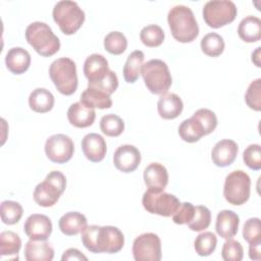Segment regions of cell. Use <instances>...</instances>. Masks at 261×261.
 I'll use <instances>...</instances> for the list:
<instances>
[{"label":"cell","instance_id":"1","mask_svg":"<svg viewBox=\"0 0 261 261\" xmlns=\"http://www.w3.org/2000/svg\"><path fill=\"white\" fill-rule=\"evenodd\" d=\"M82 242L85 248L92 253L114 254L124 245L121 230L115 226L87 225L82 231Z\"/></svg>","mask_w":261,"mask_h":261},{"label":"cell","instance_id":"2","mask_svg":"<svg viewBox=\"0 0 261 261\" xmlns=\"http://www.w3.org/2000/svg\"><path fill=\"white\" fill-rule=\"evenodd\" d=\"M172 37L180 43H190L199 35V25L192 9L185 5L173 6L167 14Z\"/></svg>","mask_w":261,"mask_h":261},{"label":"cell","instance_id":"3","mask_svg":"<svg viewBox=\"0 0 261 261\" xmlns=\"http://www.w3.org/2000/svg\"><path fill=\"white\" fill-rule=\"evenodd\" d=\"M24 36L27 42L41 56H52L60 49V41L58 37L46 22H32L27 27Z\"/></svg>","mask_w":261,"mask_h":261},{"label":"cell","instance_id":"4","mask_svg":"<svg viewBox=\"0 0 261 261\" xmlns=\"http://www.w3.org/2000/svg\"><path fill=\"white\" fill-rule=\"evenodd\" d=\"M49 75L60 94L70 96L76 91V65L70 58L61 57L54 60L49 67Z\"/></svg>","mask_w":261,"mask_h":261},{"label":"cell","instance_id":"5","mask_svg":"<svg viewBox=\"0 0 261 261\" xmlns=\"http://www.w3.org/2000/svg\"><path fill=\"white\" fill-rule=\"evenodd\" d=\"M141 74L148 90L155 95H163L167 93L172 77L167 64L160 59H151L143 63Z\"/></svg>","mask_w":261,"mask_h":261},{"label":"cell","instance_id":"6","mask_svg":"<svg viewBox=\"0 0 261 261\" xmlns=\"http://www.w3.org/2000/svg\"><path fill=\"white\" fill-rule=\"evenodd\" d=\"M54 21L64 35L74 34L85 21V12L74 1L62 0L57 2L52 10Z\"/></svg>","mask_w":261,"mask_h":261},{"label":"cell","instance_id":"7","mask_svg":"<svg viewBox=\"0 0 261 261\" xmlns=\"http://www.w3.org/2000/svg\"><path fill=\"white\" fill-rule=\"evenodd\" d=\"M66 187L65 175L58 170L47 174L45 179L38 184L34 191L35 202L42 207H51L57 203Z\"/></svg>","mask_w":261,"mask_h":261},{"label":"cell","instance_id":"8","mask_svg":"<svg viewBox=\"0 0 261 261\" xmlns=\"http://www.w3.org/2000/svg\"><path fill=\"white\" fill-rule=\"evenodd\" d=\"M251 179L243 170H234L227 174L223 186V196L225 200L236 206L245 204L250 198Z\"/></svg>","mask_w":261,"mask_h":261},{"label":"cell","instance_id":"9","mask_svg":"<svg viewBox=\"0 0 261 261\" xmlns=\"http://www.w3.org/2000/svg\"><path fill=\"white\" fill-rule=\"evenodd\" d=\"M203 18L213 29H218L232 22L237 16L236 4L229 0H212L203 7Z\"/></svg>","mask_w":261,"mask_h":261},{"label":"cell","instance_id":"10","mask_svg":"<svg viewBox=\"0 0 261 261\" xmlns=\"http://www.w3.org/2000/svg\"><path fill=\"white\" fill-rule=\"evenodd\" d=\"M142 204L145 210L151 214L169 217L179 207L180 202L174 195L165 193L164 191L155 192L147 190L143 195Z\"/></svg>","mask_w":261,"mask_h":261},{"label":"cell","instance_id":"11","mask_svg":"<svg viewBox=\"0 0 261 261\" xmlns=\"http://www.w3.org/2000/svg\"><path fill=\"white\" fill-rule=\"evenodd\" d=\"M132 252L136 261H159L162 256L161 241L156 233H142L135 239Z\"/></svg>","mask_w":261,"mask_h":261},{"label":"cell","instance_id":"12","mask_svg":"<svg viewBox=\"0 0 261 261\" xmlns=\"http://www.w3.org/2000/svg\"><path fill=\"white\" fill-rule=\"evenodd\" d=\"M74 152L72 140L64 134L50 136L45 143V153L48 159L54 163L63 164L68 162Z\"/></svg>","mask_w":261,"mask_h":261},{"label":"cell","instance_id":"13","mask_svg":"<svg viewBox=\"0 0 261 261\" xmlns=\"http://www.w3.org/2000/svg\"><path fill=\"white\" fill-rule=\"evenodd\" d=\"M114 166L125 173L135 171L141 163V153L133 145L118 147L113 155Z\"/></svg>","mask_w":261,"mask_h":261},{"label":"cell","instance_id":"14","mask_svg":"<svg viewBox=\"0 0 261 261\" xmlns=\"http://www.w3.org/2000/svg\"><path fill=\"white\" fill-rule=\"evenodd\" d=\"M23 229L30 240L46 241L52 232V222L47 215L32 214L27 218Z\"/></svg>","mask_w":261,"mask_h":261},{"label":"cell","instance_id":"15","mask_svg":"<svg viewBox=\"0 0 261 261\" xmlns=\"http://www.w3.org/2000/svg\"><path fill=\"white\" fill-rule=\"evenodd\" d=\"M238 152V144L232 140L224 139L214 145L211 151V159L216 166L225 167L236 160Z\"/></svg>","mask_w":261,"mask_h":261},{"label":"cell","instance_id":"16","mask_svg":"<svg viewBox=\"0 0 261 261\" xmlns=\"http://www.w3.org/2000/svg\"><path fill=\"white\" fill-rule=\"evenodd\" d=\"M82 150L88 160L92 162H100L106 155L107 146L101 135L91 133L86 135L82 140Z\"/></svg>","mask_w":261,"mask_h":261},{"label":"cell","instance_id":"17","mask_svg":"<svg viewBox=\"0 0 261 261\" xmlns=\"http://www.w3.org/2000/svg\"><path fill=\"white\" fill-rule=\"evenodd\" d=\"M107 59L98 53L91 54L84 63V74L88 79V83H96L103 80L109 72Z\"/></svg>","mask_w":261,"mask_h":261},{"label":"cell","instance_id":"18","mask_svg":"<svg viewBox=\"0 0 261 261\" xmlns=\"http://www.w3.org/2000/svg\"><path fill=\"white\" fill-rule=\"evenodd\" d=\"M144 181L148 190L161 192L168 184V172L165 166L154 162L149 164L144 170Z\"/></svg>","mask_w":261,"mask_h":261},{"label":"cell","instance_id":"19","mask_svg":"<svg viewBox=\"0 0 261 261\" xmlns=\"http://www.w3.org/2000/svg\"><path fill=\"white\" fill-rule=\"evenodd\" d=\"M95 118V109L87 107L82 102H75L71 104L67 110V119L69 123L75 127H88L93 124Z\"/></svg>","mask_w":261,"mask_h":261},{"label":"cell","instance_id":"20","mask_svg":"<svg viewBox=\"0 0 261 261\" xmlns=\"http://www.w3.org/2000/svg\"><path fill=\"white\" fill-rule=\"evenodd\" d=\"M239 224L240 218L237 213L231 210H222L217 214L215 229L219 237L228 240L237 234Z\"/></svg>","mask_w":261,"mask_h":261},{"label":"cell","instance_id":"21","mask_svg":"<svg viewBox=\"0 0 261 261\" xmlns=\"http://www.w3.org/2000/svg\"><path fill=\"white\" fill-rule=\"evenodd\" d=\"M184 103L179 96L174 93H165L157 102V110L163 119H174L181 113Z\"/></svg>","mask_w":261,"mask_h":261},{"label":"cell","instance_id":"22","mask_svg":"<svg viewBox=\"0 0 261 261\" xmlns=\"http://www.w3.org/2000/svg\"><path fill=\"white\" fill-rule=\"evenodd\" d=\"M5 64L12 73L21 74L25 72L31 65V55L21 47H13L6 53Z\"/></svg>","mask_w":261,"mask_h":261},{"label":"cell","instance_id":"23","mask_svg":"<svg viewBox=\"0 0 261 261\" xmlns=\"http://www.w3.org/2000/svg\"><path fill=\"white\" fill-rule=\"evenodd\" d=\"M54 257V249L46 241L30 240L24 247L27 261H51Z\"/></svg>","mask_w":261,"mask_h":261},{"label":"cell","instance_id":"24","mask_svg":"<svg viewBox=\"0 0 261 261\" xmlns=\"http://www.w3.org/2000/svg\"><path fill=\"white\" fill-rule=\"evenodd\" d=\"M87 225L88 222L86 216L76 211L65 213L58 221L59 229L65 236H75L82 232Z\"/></svg>","mask_w":261,"mask_h":261},{"label":"cell","instance_id":"25","mask_svg":"<svg viewBox=\"0 0 261 261\" xmlns=\"http://www.w3.org/2000/svg\"><path fill=\"white\" fill-rule=\"evenodd\" d=\"M239 37L246 43H255L261 38V20L254 15L243 18L238 27Z\"/></svg>","mask_w":261,"mask_h":261},{"label":"cell","instance_id":"26","mask_svg":"<svg viewBox=\"0 0 261 261\" xmlns=\"http://www.w3.org/2000/svg\"><path fill=\"white\" fill-rule=\"evenodd\" d=\"M80 102H82L89 108L107 109L112 106V100L110 98V95L93 87H88L82 93Z\"/></svg>","mask_w":261,"mask_h":261},{"label":"cell","instance_id":"27","mask_svg":"<svg viewBox=\"0 0 261 261\" xmlns=\"http://www.w3.org/2000/svg\"><path fill=\"white\" fill-rule=\"evenodd\" d=\"M29 105L35 112H49L54 106V96L45 88H37L30 94Z\"/></svg>","mask_w":261,"mask_h":261},{"label":"cell","instance_id":"28","mask_svg":"<svg viewBox=\"0 0 261 261\" xmlns=\"http://www.w3.org/2000/svg\"><path fill=\"white\" fill-rule=\"evenodd\" d=\"M144 58V53L141 50H135L127 56L123 66V77L126 83L134 84L139 79Z\"/></svg>","mask_w":261,"mask_h":261},{"label":"cell","instance_id":"29","mask_svg":"<svg viewBox=\"0 0 261 261\" xmlns=\"http://www.w3.org/2000/svg\"><path fill=\"white\" fill-rule=\"evenodd\" d=\"M21 247V241L18 234L11 230H4L0 233V257L14 256L17 254Z\"/></svg>","mask_w":261,"mask_h":261},{"label":"cell","instance_id":"30","mask_svg":"<svg viewBox=\"0 0 261 261\" xmlns=\"http://www.w3.org/2000/svg\"><path fill=\"white\" fill-rule=\"evenodd\" d=\"M223 38L216 33H208L201 40V49L207 56L217 57L224 50Z\"/></svg>","mask_w":261,"mask_h":261},{"label":"cell","instance_id":"31","mask_svg":"<svg viewBox=\"0 0 261 261\" xmlns=\"http://www.w3.org/2000/svg\"><path fill=\"white\" fill-rule=\"evenodd\" d=\"M0 213L2 222L8 225H12L20 220L23 213V209L19 203L15 201L6 200L1 203Z\"/></svg>","mask_w":261,"mask_h":261},{"label":"cell","instance_id":"32","mask_svg":"<svg viewBox=\"0 0 261 261\" xmlns=\"http://www.w3.org/2000/svg\"><path fill=\"white\" fill-rule=\"evenodd\" d=\"M217 238L211 231H204L196 238L194 242V248L199 256H209L216 249Z\"/></svg>","mask_w":261,"mask_h":261},{"label":"cell","instance_id":"33","mask_svg":"<svg viewBox=\"0 0 261 261\" xmlns=\"http://www.w3.org/2000/svg\"><path fill=\"white\" fill-rule=\"evenodd\" d=\"M140 39L147 47H158L164 41V32L157 24H149L141 30Z\"/></svg>","mask_w":261,"mask_h":261},{"label":"cell","instance_id":"34","mask_svg":"<svg viewBox=\"0 0 261 261\" xmlns=\"http://www.w3.org/2000/svg\"><path fill=\"white\" fill-rule=\"evenodd\" d=\"M100 128L102 133L108 137H118L124 130V122L116 114H106L100 120Z\"/></svg>","mask_w":261,"mask_h":261},{"label":"cell","instance_id":"35","mask_svg":"<svg viewBox=\"0 0 261 261\" xmlns=\"http://www.w3.org/2000/svg\"><path fill=\"white\" fill-rule=\"evenodd\" d=\"M127 47V40L120 32H110L104 38V48L113 55L122 54Z\"/></svg>","mask_w":261,"mask_h":261},{"label":"cell","instance_id":"36","mask_svg":"<svg viewBox=\"0 0 261 261\" xmlns=\"http://www.w3.org/2000/svg\"><path fill=\"white\" fill-rule=\"evenodd\" d=\"M211 222V212L203 205H198L195 207V213L192 220L188 223L191 230L201 231L206 229Z\"/></svg>","mask_w":261,"mask_h":261},{"label":"cell","instance_id":"37","mask_svg":"<svg viewBox=\"0 0 261 261\" xmlns=\"http://www.w3.org/2000/svg\"><path fill=\"white\" fill-rule=\"evenodd\" d=\"M245 101L251 109L255 111L261 110V79H257L249 85Z\"/></svg>","mask_w":261,"mask_h":261},{"label":"cell","instance_id":"38","mask_svg":"<svg viewBox=\"0 0 261 261\" xmlns=\"http://www.w3.org/2000/svg\"><path fill=\"white\" fill-rule=\"evenodd\" d=\"M243 238L249 244H255L261 242V226L260 219L258 217L249 218L243 228Z\"/></svg>","mask_w":261,"mask_h":261},{"label":"cell","instance_id":"39","mask_svg":"<svg viewBox=\"0 0 261 261\" xmlns=\"http://www.w3.org/2000/svg\"><path fill=\"white\" fill-rule=\"evenodd\" d=\"M244 256V250L240 242L228 239L224 242L221 250V257L224 261H241Z\"/></svg>","mask_w":261,"mask_h":261},{"label":"cell","instance_id":"40","mask_svg":"<svg viewBox=\"0 0 261 261\" xmlns=\"http://www.w3.org/2000/svg\"><path fill=\"white\" fill-rule=\"evenodd\" d=\"M193 116L199 120V122L202 124L205 136L211 134L217 126V117L215 113L207 108H201L197 110Z\"/></svg>","mask_w":261,"mask_h":261},{"label":"cell","instance_id":"41","mask_svg":"<svg viewBox=\"0 0 261 261\" xmlns=\"http://www.w3.org/2000/svg\"><path fill=\"white\" fill-rule=\"evenodd\" d=\"M245 164L253 169L259 170L261 168V147L258 144L249 145L243 154Z\"/></svg>","mask_w":261,"mask_h":261},{"label":"cell","instance_id":"42","mask_svg":"<svg viewBox=\"0 0 261 261\" xmlns=\"http://www.w3.org/2000/svg\"><path fill=\"white\" fill-rule=\"evenodd\" d=\"M88 87H93V88L99 89V90L103 91L104 93L111 95L116 91V89L118 87V79L114 71L109 70V72L106 74V76L103 80L96 82V83H92V84L88 83Z\"/></svg>","mask_w":261,"mask_h":261},{"label":"cell","instance_id":"43","mask_svg":"<svg viewBox=\"0 0 261 261\" xmlns=\"http://www.w3.org/2000/svg\"><path fill=\"white\" fill-rule=\"evenodd\" d=\"M195 213V206L190 202L180 203L179 207L172 215V220L176 224H188Z\"/></svg>","mask_w":261,"mask_h":261},{"label":"cell","instance_id":"44","mask_svg":"<svg viewBox=\"0 0 261 261\" xmlns=\"http://www.w3.org/2000/svg\"><path fill=\"white\" fill-rule=\"evenodd\" d=\"M178 135L185 142H188V143H196L202 138V136L198 133V130L194 126L191 118L185 119L179 124Z\"/></svg>","mask_w":261,"mask_h":261},{"label":"cell","instance_id":"45","mask_svg":"<svg viewBox=\"0 0 261 261\" xmlns=\"http://www.w3.org/2000/svg\"><path fill=\"white\" fill-rule=\"evenodd\" d=\"M62 261H66V260H88V258L77 249L74 248H70L67 249L66 251H64L62 257H61Z\"/></svg>","mask_w":261,"mask_h":261},{"label":"cell","instance_id":"46","mask_svg":"<svg viewBox=\"0 0 261 261\" xmlns=\"http://www.w3.org/2000/svg\"><path fill=\"white\" fill-rule=\"evenodd\" d=\"M249 257L252 260L261 259V242L255 244H249Z\"/></svg>","mask_w":261,"mask_h":261},{"label":"cell","instance_id":"47","mask_svg":"<svg viewBox=\"0 0 261 261\" xmlns=\"http://www.w3.org/2000/svg\"><path fill=\"white\" fill-rule=\"evenodd\" d=\"M260 55H261V47L256 48V50L252 53V62H254V64L257 67H260Z\"/></svg>","mask_w":261,"mask_h":261}]
</instances>
